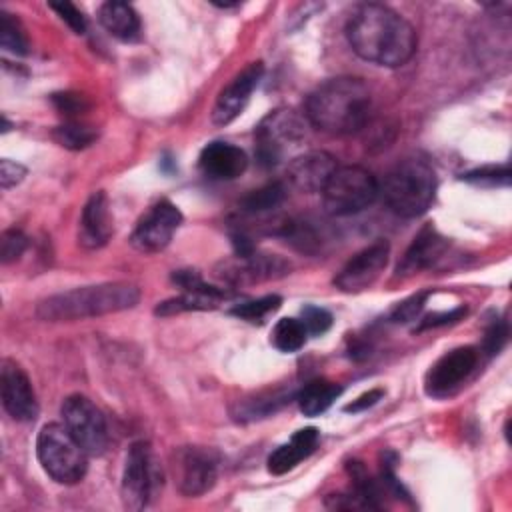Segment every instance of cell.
Returning a JSON list of instances; mask_svg holds the SVG:
<instances>
[{
	"label": "cell",
	"mask_w": 512,
	"mask_h": 512,
	"mask_svg": "<svg viewBox=\"0 0 512 512\" xmlns=\"http://www.w3.org/2000/svg\"><path fill=\"white\" fill-rule=\"evenodd\" d=\"M346 36L362 60L386 68L406 64L418 44L412 24L384 4H362L350 16Z\"/></svg>",
	"instance_id": "obj_1"
},
{
	"label": "cell",
	"mask_w": 512,
	"mask_h": 512,
	"mask_svg": "<svg viewBox=\"0 0 512 512\" xmlns=\"http://www.w3.org/2000/svg\"><path fill=\"white\" fill-rule=\"evenodd\" d=\"M372 112V92L356 76L322 82L306 100V120L320 132L346 136L362 130Z\"/></svg>",
	"instance_id": "obj_2"
},
{
	"label": "cell",
	"mask_w": 512,
	"mask_h": 512,
	"mask_svg": "<svg viewBox=\"0 0 512 512\" xmlns=\"http://www.w3.org/2000/svg\"><path fill=\"white\" fill-rule=\"evenodd\" d=\"M138 300V286L128 282H106L48 296L36 306V316L46 322L82 320L134 308Z\"/></svg>",
	"instance_id": "obj_3"
},
{
	"label": "cell",
	"mask_w": 512,
	"mask_h": 512,
	"mask_svg": "<svg viewBox=\"0 0 512 512\" xmlns=\"http://www.w3.org/2000/svg\"><path fill=\"white\" fill-rule=\"evenodd\" d=\"M436 172L422 158H404L384 176L380 192L386 206L402 216H422L436 196Z\"/></svg>",
	"instance_id": "obj_4"
},
{
	"label": "cell",
	"mask_w": 512,
	"mask_h": 512,
	"mask_svg": "<svg viewBox=\"0 0 512 512\" xmlns=\"http://www.w3.org/2000/svg\"><path fill=\"white\" fill-rule=\"evenodd\" d=\"M36 456L42 470L58 484H78L88 470V454L64 424H44L36 438Z\"/></svg>",
	"instance_id": "obj_5"
},
{
	"label": "cell",
	"mask_w": 512,
	"mask_h": 512,
	"mask_svg": "<svg viewBox=\"0 0 512 512\" xmlns=\"http://www.w3.org/2000/svg\"><path fill=\"white\" fill-rule=\"evenodd\" d=\"M380 194L374 174L362 166H338L322 190L324 208L332 216H352L366 210Z\"/></svg>",
	"instance_id": "obj_6"
},
{
	"label": "cell",
	"mask_w": 512,
	"mask_h": 512,
	"mask_svg": "<svg viewBox=\"0 0 512 512\" xmlns=\"http://www.w3.org/2000/svg\"><path fill=\"white\" fill-rule=\"evenodd\" d=\"M256 158L264 168L278 166L306 140L304 120L286 108L272 110L262 118L256 132Z\"/></svg>",
	"instance_id": "obj_7"
},
{
	"label": "cell",
	"mask_w": 512,
	"mask_h": 512,
	"mask_svg": "<svg viewBox=\"0 0 512 512\" xmlns=\"http://www.w3.org/2000/svg\"><path fill=\"white\" fill-rule=\"evenodd\" d=\"M162 480V468L156 460L152 446L144 440L134 442L128 448L122 470L120 494L124 506L128 510L146 508L162 490Z\"/></svg>",
	"instance_id": "obj_8"
},
{
	"label": "cell",
	"mask_w": 512,
	"mask_h": 512,
	"mask_svg": "<svg viewBox=\"0 0 512 512\" xmlns=\"http://www.w3.org/2000/svg\"><path fill=\"white\" fill-rule=\"evenodd\" d=\"M64 426L88 456H100L108 448V426L100 408L84 394H70L60 408Z\"/></svg>",
	"instance_id": "obj_9"
},
{
	"label": "cell",
	"mask_w": 512,
	"mask_h": 512,
	"mask_svg": "<svg viewBox=\"0 0 512 512\" xmlns=\"http://www.w3.org/2000/svg\"><path fill=\"white\" fill-rule=\"evenodd\" d=\"M182 224V212L170 202L160 200L148 208V212L136 222L130 244L144 254H154L164 250L176 230Z\"/></svg>",
	"instance_id": "obj_10"
},
{
	"label": "cell",
	"mask_w": 512,
	"mask_h": 512,
	"mask_svg": "<svg viewBox=\"0 0 512 512\" xmlns=\"http://www.w3.org/2000/svg\"><path fill=\"white\" fill-rule=\"evenodd\" d=\"M478 364V350L474 346H460L442 354L428 370L424 390L428 396L444 398L456 392L462 382L474 372Z\"/></svg>",
	"instance_id": "obj_11"
},
{
	"label": "cell",
	"mask_w": 512,
	"mask_h": 512,
	"mask_svg": "<svg viewBox=\"0 0 512 512\" xmlns=\"http://www.w3.org/2000/svg\"><path fill=\"white\" fill-rule=\"evenodd\" d=\"M172 280L182 288V294L158 304L154 310L158 316H172L188 310H212L230 296L224 288L206 284L196 270H178L172 274Z\"/></svg>",
	"instance_id": "obj_12"
},
{
	"label": "cell",
	"mask_w": 512,
	"mask_h": 512,
	"mask_svg": "<svg viewBox=\"0 0 512 512\" xmlns=\"http://www.w3.org/2000/svg\"><path fill=\"white\" fill-rule=\"evenodd\" d=\"M390 258V244L376 240L370 246L356 252L336 274L334 286L342 292H362L370 288L384 272Z\"/></svg>",
	"instance_id": "obj_13"
},
{
	"label": "cell",
	"mask_w": 512,
	"mask_h": 512,
	"mask_svg": "<svg viewBox=\"0 0 512 512\" xmlns=\"http://www.w3.org/2000/svg\"><path fill=\"white\" fill-rule=\"evenodd\" d=\"M174 476L184 496H202L214 488L218 478L216 458L210 450L186 446L176 454Z\"/></svg>",
	"instance_id": "obj_14"
},
{
	"label": "cell",
	"mask_w": 512,
	"mask_h": 512,
	"mask_svg": "<svg viewBox=\"0 0 512 512\" xmlns=\"http://www.w3.org/2000/svg\"><path fill=\"white\" fill-rule=\"evenodd\" d=\"M0 394L4 410L18 422H32L38 416V400L26 372L4 358L0 366Z\"/></svg>",
	"instance_id": "obj_15"
},
{
	"label": "cell",
	"mask_w": 512,
	"mask_h": 512,
	"mask_svg": "<svg viewBox=\"0 0 512 512\" xmlns=\"http://www.w3.org/2000/svg\"><path fill=\"white\" fill-rule=\"evenodd\" d=\"M262 74H264L262 62H252L242 72H238L226 84V88H222V92L218 94L214 108H212V122L216 126H226L242 114L252 92L256 90V86L262 78Z\"/></svg>",
	"instance_id": "obj_16"
},
{
	"label": "cell",
	"mask_w": 512,
	"mask_h": 512,
	"mask_svg": "<svg viewBox=\"0 0 512 512\" xmlns=\"http://www.w3.org/2000/svg\"><path fill=\"white\" fill-rule=\"evenodd\" d=\"M336 168H338V160L330 152L312 150V152L294 156L288 162L286 174L292 188H296L298 192L314 194L324 190V186L328 184Z\"/></svg>",
	"instance_id": "obj_17"
},
{
	"label": "cell",
	"mask_w": 512,
	"mask_h": 512,
	"mask_svg": "<svg viewBox=\"0 0 512 512\" xmlns=\"http://www.w3.org/2000/svg\"><path fill=\"white\" fill-rule=\"evenodd\" d=\"M248 166V156L242 148L230 142H210L198 156V168L212 180H234Z\"/></svg>",
	"instance_id": "obj_18"
},
{
	"label": "cell",
	"mask_w": 512,
	"mask_h": 512,
	"mask_svg": "<svg viewBox=\"0 0 512 512\" xmlns=\"http://www.w3.org/2000/svg\"><path fill=\"white\" fill-rule=\"evenodd\" d=\"M112 234V214L108 196L104 190L94 192L82 208L80 226H78V242L84 248H100L108 242Z\"/></svg>",
	"instance_id": "obj_19"
},
{
	"label": "cell",
	"mask_w": 512,
	"mask_h": 512,
	"mask_svg": "<svg viewBox=\"0 0 512 512\" xmlns=\"http://www.w3.org/2000/svg\"><path fill=\"white\" fill-rule=\"evenodd\" d=\"M288 270H290V264L274 254L270 256V254L250 252L244 256H236L234 262H226L222 276L234 284H244V282L278 278V276H284Z\"/></svg>",
	"instance_id": "obj_20"
},
{
	"label": "cell",
	"mask_w": 512,
	"mask_h": 512,
	"mask_svg": "<svg viewBox=\"0 0 512 512\" xmlns=\"http://www.w3.org/2000/svg\"><path fill=\"white\" fill-rule=\"evenodd\" d=\"M448 242L446 238H442L432 226H426L422 228L412 244L408 246V250L404 252L398 268H396V274L398 276H412L428 266H432L446 250Z\"/></svg>",
	"instance_id": "obj_21"
},
{
	"label": "cell",
	"mask_w": 512,
	"mask_h": 512,
	"mask_svg": "<svg viewBox=\"0 0 512 512\" xmlns=\"http://www.w3.org/2000/svg\"><path fill=\"white\" fill-rule=\"evenodd\" d=\"M320 434L314 426L302 428L298 432H294V436L278 446L270 456H268V470L272 474H286L288 470H292L294 466H298L304 458H308L316 446H318Z\"/></svg>",
	"instance_id": "obj_22"
},
{
	"label": "cell",
	"mask_w": 512,
	"mask_h": 512,
	"mask_svg": "<svg viewBox=\"0 0 512 512\" xmlns=\"http://www.w3.org/2000/svg\"><path fill=\"white\" fill-rule=\"evenodd\" d=\"M98 20L114 38L136 40L140 34V18L136 10L126 2H104L98 10Z\"/></svg>",
	"instance_id": "obj_23"
},
{
	"label": "cell",
	"mask_w": 512,
	"mask_h": 512,
	"mask_svg": "<svg viewBox=\"0 0 512 512\" xmlns=\"http://www.w3.org/2000/svg\"><path fill=\"white\" fill-rule=\"evenodd\" d=\"M342 394V388L328 380H312L298 392V406L304 416H318L326 412Z\"/></svg>",
	"instance_id": "obj_24"
},
{
	"label": "cell",
	"mask_w": 512,
	"mask_h": 512,
	"mask_svg": "<svg viewBox=\"0 0 512 512\" xmlns=\"http://www.w3.org/2000/svg\"><path fill=\"white\" fill-rule=\"evenodd\" d=\"M308 332L300 318H280L272 328V344L280 352H296L306 344Z\"/></svg>",
	"instance_id": "obj_25"
},
{
	"label": "cell",
	"mask_w": 512,
	"mask_h": 512,
	"mask_svg": "<svg viewBox=\"0 0 512 512\" xmlns=\"http://www.w3.org/2000/svg\"><path fill=\"white\" fill-rule=\"evenodd\" d=\"M52 138L68 150H82L86 146H90L96 140V130L80 124V122H66L60 124L52 130Z\"/></svg>",
	"instance_id": "obj_26"
},
{
	"label": "cell",
	"mask_w": 512,
	"mask_h": 512,
	"mask_svg": "<svg viewBox=\"0 0 512 512\" xmlns=\"http://www.w3.org/2000/svg\"><path fill=\"white\" fill-rule=\"evenodd\" d=\"M284 200V188L278 182H270L254 192H250L242 200V210L248 214H262L268 210H274L282 204Z\"/></svg>",
	"instance_id": "obj_27"
},
{
	"label": "cell",
	"mask_w": 512,
	"mask_h": 512,
	"mask_svg": "<svg viewBox=\"0 0 512 512\" xmlns=\"http://www.w3.org/2000/svg\"><path fill=\"white\" fill-rule=\"evenodd\" d=\"M0 46L16 56L28 54V38L20 22L4 10H0Z\"/></svg>",
	"instance_id": "obj_28"
},
{
	"label": "cell",
	"mask_w": 512,
	"mask_h": 512,
	"mask_svg": "<svg viewBox=\"0 0 512 512\" xmlns=\"http://www.w3.org/2000/svg\"><path fill=\"white\" fill-rule=\"evenodd\" d=\"M282 304V298L276 296V294H268V296H262V298H256V300H248V302H242V304H236L230 314L242 318V320H248V322H264V318L272 312H276Z\"/></svg>",
	"instance_id": "obj_29"
},
{
	"label": "cell",
	"mask_w": 512,
	"mask_h": 512,
	"mask_svg": "<svg viewBox=\"0 0 512 512\" xmlns=\"http://www.w3.org/2000/svg\"><path fill=\"white\" fill-rule=\"evenodd\" d=\"M26 246H28V238L20 230H16V228L4 230L2 238H0V260H2V264H10V262L18 260L24 254Z\"/></svg>",
	"instance_id": "obj_30"
},
{
	"label": "cell",
	"mask_w": 512,
	"mask_h": 512,
	"mask_svg": "<svg viewBox=\"0 0 512 512\" xmlns=\"http://www.w3.org/2000/svg\"><path fill=\"white\" fill-rule=\"evenodd\" d=\"M428 296H430V292H418V294H412L410 298L402 300V302L392 310L390 320L396 322V324H404V322L416 320V316L422 312V308H424Z\"/></svg>",
	"instance_id": "obj_31"
},
{
	"label": "cell",
	"mask_w": 512,
	"mask_h": 512,
	"mask_svg": "<svg viewBox=\"0 0 512 512\" xmlns=\"http://www.w3.org/2000/svg\"><path fill=\"white\" fill-rule=\"evenodd\" d=\"M300 320L306 332L312 336H320L332 326V314L320 306H304Z\"/></svg>",
	"instance_id": "obj_32"
},
{
	"label": "cell",
	"mask_w": 512,
	"mask_h": 512,
	"mask_svg": "<svg viewBox=\"0 0 512 512\" xmlns=\"http://www.w3.org/2000/svg\"><path fill=\"white\" fill-rule=\"evenodd\" d=\"M462 180L472 182V184H508L510 182V170L508 166H490V168H480L472 170L468 174H462Z\"/></svg>",
	"instance_id": "obj_33"
},
{
	"label": "cell",
	"mask_w": 512,
	"mask_h": 512,
	"mask_svg": "<svg viewBox=\"0 0 512 512\" xmlns=\"http://www.w3.org/2000/svg\"><path fill=\"white\" fill-rule=\"evenodd\" d=\"M48 8L50 10H54L70 28H72V32H76V34H84V30H86V22H84V16H82V12L74 6V4H70V2H50L48 4Z\"/></svg>",
	"instance_id": "obj_34"
},
{
	"label": "cell",
	"mask_w": 512,
	"mask_h": 512,
	"mask_svg": "<svg viewBox=\"0 0 512 512\" xmlns=\"http://www.w3.org/2000/svg\"><path fill=\"white\" fill-rule=\"evenodd\" d=\"M508 340V326L504 320H494L492 326L486 330V336H484V352L488 356H494L502 350V346L506 344Z\"/></svg>",
	"instance_id": "obj_35"
},
{
	"label": "cell",
	"mask_w": 512,
	"mask_h": 512,
	"mask_svg": "<svg viewBox=\"0 0 512 512\" xmlns=\"http://www.w3.org/2000/svg\"><path fill=\"white\" fill-rule=\"evenodd\" d=\"M466 308L464 306H460V308H456V310H452V312H442V314H438V312H434V314H428V316H424L422 320H420V324H418V332H422V330H426V328H436V326H444V324H452V322H458L462 316H466Z\"/></svg>",
	"instance_id": "obj_36"
},
{
	"label": "cell",
	"mask_w": 512,
	"mask_h": 512,
	"mask_svg": "<svg viewBox=\"0 0 512 512\" xmlns=\"http://www.w3.org/2000/svg\"><path fill=\"white\" fill-rule=\"evenodd\" d=\"M26 176V168L18 162H12L8 158L0 160V184L4 190L16 186L18 182H22V178Z\"/></svg>",
	"instance_id": "obj_37"
},
{
	"label": "cell",
	"mask_w": 512,
	"mask_h": 512,
	"mask_svg": "<svg viewBox=\"0 0 512 512\" xmlns=\"http://www.w3.org/2000/svg\"><path fill=\"white\" fill-rule=\"evenodd\" d=\"M52 100H54L56 108H58L62 114H76V112H82V110L86 108L84 98L78 96V94H70V92L54 94Z\"/></svg>",
	"instance_id": "obj_38"
},
{
	"label": "cell",
	"mask_w": 512,
	"mask_h": 512,
	"mask_svg": "<svg viewBox=\"0 0 512 512\" xmlns=\"http://www.w3.org/2000/svg\"><path fill=\"white\" fill-rule=\"evenodd\" d=\"M382 394H384V390H380V388L370 390V392H364L362 396H358L356 400H352L350 404H346L344 410H346V412H362V410L374 406V404L382 398Z\"/></svg>",
	"instance_id": "obj_39"
}]
</instances>
